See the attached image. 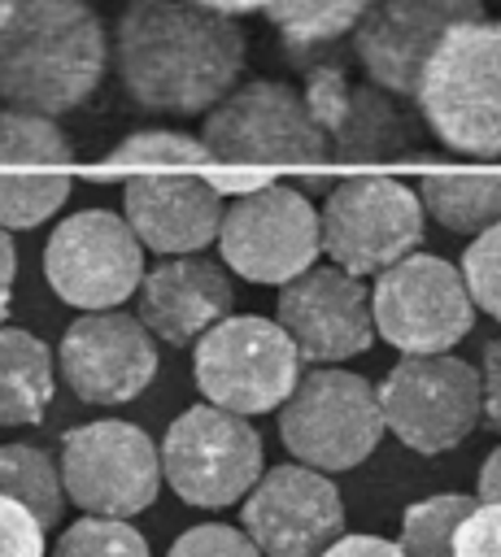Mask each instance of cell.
I'll return each instance as SVG.
<instances>
[{
  "label": "cell",
  "instance_id": "9a60e30c",
  "mask_svg": "<svg viewBox=\"0 0 501 557\" xmlns=\"http://www.w3.org/2000/svg\"><path fill=\"white\" fill-rule=\"evenodd\" d=\"M274 322L292 335L301 361L309 366H340L370 348L375 318H370V287L362 274L344 265H305L288 283H279Z\"/></svg>",
  "mask_w": 501,
  "mask_h": 557
},
{
  "label": "cell",
  "instance_id": "8d00e7d4",
  "mask_svg": "<svg viewBox=\"0 0 501 557\" xmlns=\"http://www.w3.org/2000/svg\"><path fill=\"white\" fill-rule=\"evenodd\" d=\"M292 187L305 191V196H327L335 187V174H327V170H296V183Z\"/></svg>",
  "mask_w": 501,
  "mask_h": 557
},
{
  "label": "cell",
  "instance_id": "cb8c5ba5",
  "mask_svg": "<svg viewBox=\"0 0 501 557\" xmlns=\"http://www.w3.org/2000/svg\"><path fill=\"white\" fill-rule=\"evenodd\" d=\"M414 191L444 231L479 235L501 222V170H423Z\"/></svg>",
  "mask_w": 501,
  "mask_h": 557
},
{
  "label": "cell",
  "instance_id": "f35d334b",
  "mask_svg": "<svg viewBox=\"0 0 501 557\" xmlns=\"http://www.w3.org/2000/svg\"><path fill=\"white\" fill-rule=\"evenodd\" d=\"M205 9H218V13H231V17H248V13H261L270 0H196Z\"/></svg>",
  "mask_w": 501,
  "mask_h": 557
},
{
  "label": "cell",
  "instance_id": "277c9868",
  "mask_svg": "<svg viewBox=\"0 0 501 557\" xmlns=\"http://www.w3.org/2000/svg\"><path fill=\"white\" fill-rule=\"evenodd\" d=\"M279 440L296 461L322 474L362 466L383 440L375 383L340 366L301 370L296 387L279 405Z\"/></svg>",
  "mask_w": 501,
  "mask_h": 557
},
{
  "label": "cell",
  "instance_id": "e0dca14e",
  "mask_svg": "<svg viewBox=\"0 0 501 557\" xmlns=\"http://www.w3.org/2000/svg\"><path fill=\"white\" fill-rule=\"evenodd\" d=\"M57 374L87 405H126L157 379V339L118 309H87L57 344Z\"/></svg>",
  "mask_w": 501,
  "mask_h": 557
},
{
  "label": "cell",
  "instance_id": "4dcf8cb0",
  "mask_svg": "<svg viewBox=\"0 0 501 557\" xmlns=\"http://www.w3.org/2000/svg\"><path fill=\"white\" fill-rule=\"evenodd\" d=\"M0 557H48V527L9 496H0Z\"/></svg>",
  "mask_w": 501,
  "mask_h": 557
},
{
  "label": "cell",
  "instance_id": "7402d4cb",
  "mask_svg": "<svg viewBox=\"0 0 501 557\" xmlns=\"http://www.w3.org/2000/svg\"><path fill=\"white\" fill-rule=\"evenodd\" d=\"M57 392V352L22 326L0 322V426H39Z\"/></svg>",
  "mask_w": 501,
  "mask_h": 557
},
{
  "label": "cell",
  "instance_id": "2e32d148",
  "mask_svg": "<svg viewBox=\"0 0 501 557\" xmlns=\"http://www.w3.org/2000/svg\"><path fill=\"white\" fill-rule=\"evenodd\" d=\"M475 17H488L484 0H370L349 35V52L366 70V83L396 100H414L440 35Z\"/></svg>",
  "mask_w": 501,
  "mask_h": 557
},
{
  "label": "cell",
  "instance_id": "4fadbf2b",
  "mask_svg": "<svg viewBox=\"0 0 501 557\" xmlns=\"http://www.w3.org/2000/svg\"><path fill=\"white\" fill-rule=\"evenodd\" d=\"M144 244L113 209H78L61 218L44 244V274L57 300L74 309H118L144 278Z\"/></svg>",
  "mask_w": 501,
  "mask_h": 557
},
{
  "label": "cell",
  "instance_id": "44dd1931",
  "mask_svg": "<svg viewBox=\"0 0 501 557\" xmlns=\"http://www.w3.org/2000/svg\"><path fill=\"white\" fill-rule=\"evenodd\" d=\"M327 157L335 161H388L414 152V126L401 113L396 96L379 91L375 83H349L344 104L322 126Z\"/></svg>",
  "mask_w": 501,
  "mask_h": 557
},
{
  "label": "cell",
  "instance_id": "d6986e66",
  "mask_svg": "<svg viewBox=\"0 0 501 557\" xmlns=\"http://www.w3.org/2000/svg\"><path fill=\"white\" fill-rule=\"evenodd\" d=\"M122 218L161 257L200 252L218 239L222 196L200 170H135L122 178Z\"/></svg>",
  "mask_w": 501,
  "mask_h": 557
},
{
  "label": "cell",
  "instance_id": "9c48e42d",
  "mask_svg": "<svg viewBox=\"0 0 501 557\" xmlns=\"http://www.w3.org/2000/svg\"><path fill=\"white\" fill-rule=\"evenodd\" d=\"M375 396L383 431L423 457L457 448L479 426V370L453 352H401Z\"/></svg>",
  "mask_w": 501,
  "mask_h": 557
},
{
  "label": "cell",
  "instance_id": "60d3db41",
  "mask_svg": "<svg viewBox=\"0 0 501 557\" xmlns=\"http://www.w3.org/2000/svg\"><path fill=\"white\" fill-rule=\"evenodd\" d=\"M0 9H4V0H0Z\"/></svg>",
  "mask_w": 501,
  "mask_h": 557
},
{
  "label": "cell",
  "instance_id": "ac0fdd59",
  "mask_svg": "<svg viewBox=\"0 0 501 557\" xmlns=\"http://www.w3.org/2000/svg\"><path fill=\"white\" fill-rule=\"evenodd\" d=\"M74 148L57 117L0 104V226L30 231L48 222L74 187Z\"/></svg>",
  "mask_w": 501,
  "mask_h": 557
},
{
  "label": "cell",
  "instance_id": "603a6c76",
  "mask_svg": "<svg viewBox=\"0 0 501 557\" xmlns=\"http://www.w3.org/2000/svg\"><path fill=\"white\" fill-rule=\"evenodd\" d=\"M366 4L370 0H270L261 17L279 35L288 61L309 70L318 61H335V48L353 35Z\"/></svg>",
  "mask_w": 501,
  "mask_h": 557
},
{
  "label": "cell",
  "instance_id": "5b68a950",
  "mask_svg": "<svg viewBox=\"0 0 501 557\" xmlns=\"http://www.w3.org/2000/svg\"><path fill=\"white\" fill-rule=\"evenodd\" d=\"M200 144L209 148L213 165H314L327 161V135L309 117V104L296 87L274 78L235 83L213 109H205Z\"/></svg>",
  "mask_w": 501,
  "mask_h": 557
},
{
  "label": "cell",
  "instance_id": "ba28073f",
  "mask_svg": "<svg viewBox=\"0 0 501 557\" xmlns=\"http://www.w3.org/2000/svg\"><path fill=\"white\" fill-rule=\"evenodd\" d=\"M161 453V483L196 509H227L248 496L257 474L266 470L261 435L244 413L222 405H192L183 409L157 444Z\"/></svg>",
  "mask_w": 501,
  "mask_h": 557
},
{
  "label": "cell",
  "instance_id": "5bb4252c",
  "mask_svg": "<svg viewBox=\"0 0 501 557\" xmlns=\"http://www.w3.org/2000/svg\"><path fill=\"white\" fill-rule=\"evenodd\" d=\"M240 527L261 557H318L344 535V500L322 470L283 461L257 474L240 500Z\"/></svg>",
  "mask_w": 501,
  "mask_h": 557
},
{
  "label": "cell",
  "instance_id": "836d02e7",
  "mask_svg": "<svg viewBox=\"0 0 501 557\" xmlns=\"http://www.w3.org/2000/svg\"><path fill=\"white\" fill-rule=\"evenodd\" d=\"M200 174L218 196H248V191L274 183V170H257V165H205Z\"/></svg>",
  "mask_w": 501,
  "mask_h": 557
},
{
  "label": "cell",
  "instance_id": "e575fe53",
  "mask_svg": "<svg viewBox=\"0 0 501 557\" xmlns=\"http://www.w3.org/2000/svg\"><path fill=\"white\" fill-rule=\"evenodd\" d=\"M318 557H405L396 540H383V535H335Z\"/></svg>",
  "mask_w": 501,
  "mask_h": 557
},
{
  "label": "cell",
  "instance_id": "8992f818",
  "mask_svg": "<svg viewBox=\"0 0 501 557\" xmlns=\"http://www.w3.org/2000/svg\"><path fill=\"white\" fill-rule=\"evenodd\" d=\"M292 335L261 313H227L192 344V379L209 405L231 413H270L301 379Z\"/></svg>",
  "mask_w": 501,
  "mask_h": 557
},
{
  "label": "cell",
  "instance_id": "74e56055",
  "mask_svg": "<svg viewBox=\"0 0 501 557\" xmlns=\"http://www.w3.org/2000/svg\"><path fill=\"white\" fill-rule=\"evenodd\" d=\"M13 274H17V248H13L9 226H0V292L13 287Z\"/></svg>",
  "mask_w": 501,
  "mask_h": 557
},
{
  "label": "cell",
  "instance_id": "6da1fadb",
  "mask_svg": "<svg viewBox=\"0 0 501 557\" xmlns=\"http://www.w3.org/2000/svg\"><path fill=\"white\" fill-rule=\"evenodd\" d=\"M244 61L240 17L196 0H126L109 35V65L126 100L166 117H205L240 83Z\"/></svg>",
  "mask_w": 501,
  "mask_h": 557
},
{
  "label": "cell",
  "instance_id": "7c38bea8",
  "mask_svg": "<svg viewBox=\"0 0 501 557\" xmlns=\"http://www.w3.org/2000/svg\"><path fill=\"white\" fill-rule=\"evenodd\" d=\"M375 335L396 352H449L475 326V305L457 265L431 252H405L370 283Z\"/></svg>",
  "mask_w": 501,
  "mask_h": 557
},
{
  "label": "cell",
  "instance_id": "30bf717a",
  "mask_svg": "<svg viewBox=\"0 0 501 557\" xmlns=\"http://www.w3.org/2000/svg\"><path fill=\"white\" fill-rule=\"evenodd\" d=\"M61 487L83 513L135 518L161 492L157 440L122 418H96L61 435Z\"/></svg>",
  "mask_w": 501,
  "mask_h": 557
},
{
  "label": "cell",
  "instance_id": "484cf974",
  "mask_svg": "<svg viewBox=\"0 0 501 557\" xmlns=\"http://www.w3.org/2000/svg\"><path fill=\"white\" fill-rule=\"evenodd\" d=\"M0 496L26 505L44 527H57L65 513L61 470L39 444H0Z\"/></svg>",
  "mask_w": 501,
  "mask_h": 557
},
{
  "label": "cell",
  "instance_id": "ab89813d",
  "mask_svg": "<svg viewBox=\"0 0 501 557\" xmlns=\"http://www.w3.org/2000/svg\"><path fill=\"white\" fill-rule=\"evenodd\" d=\"M9 318V292H0V322Z\"/></svg>",
  "mask_w": 501,
  "mask_h": 557
},
{
  "label": "cell",
  "instance_id": "f1b7e54d",
  "mask_svg": "<svg viewBox=\"0 0 501 557\" xmlns=\"http://www.w3.org/2000/svg\"><path fill=\"white\" fill-rule=\"evenodd\" d=\"M457 274H462V283H466L471 305L501 322V222L488 226V231H479V235L466 244Z\"/></svg>",
  "mask_w": 501,
  "mask_h": 557
},
{
  "label": "cell",
  "instance_id": "4316f807",
  "mask_svg": "<svg viewBox=\"0 0 501 557\" xmlns=\"http://www.w3.org/2000/svg\"><path fill=\"white\" fill-rule=\"evenodd\" d=\"M475 509V496L466 492H440L427 500H414L401 518V553L405 557H453V535L457 522Z\"/></svg>",
  "mask_w": 501,
  "mask_h": 557
},
{
  "label": "cell",
  "instance_id": "8fae6325",
  "mask_svg": "<svg viewBox=\"0 0 501 557\" xmlns=\"http://www.w3.org/2000/svg\"><path fill=\"white\" fill-rule=\"evenodd\" d=\"M222 265L248 283L279 287L322 257L318 209L292 183H266L248 196H231L218 222Z\"/></svg>",
  "mask_w": 501,
  "mask_h": 557
},
{
  "label": "cell",
  "instance_id": "ffe728a7",
  "mask_svg": "<svg viewBox=\"0 0 501 557\" xmlns=\"http://www.w3.org/2000/svg\"><path fill=\"white\" fill-rule=\"evenodd\" d=\"M235 305V287L222 261L200 252H174L144 270L135 287V318L152 339L170 348H192L213 322H222Z\"/></svg>",
  "mask_w": 501,
  "mask_h": 557
},
{
  "label": "cell",
  "instance_id": "d4e9b609",
  "mask_svg": "<svg viewBox=\"0 0 501 557\" xmlns=\"http://www.w3.org/2000/svg\"><path fill=\"white\" fill-rule=\"evenodd\" d=\"M213 165L209 148L200 144V135H183L170 126H152V131H135L126 135L96 170V183H122L135 170H205Z\"/></svg>",
  "mask_w": 501,
  "mask_h": 557
},
{
  "label": "cell",
  "instance_id": "3957f363",
  "mask_svg": "<svg viewBox=\"0 0 501 557\" xmlns=\"http://www.w3.org/2000/svg\"><path fill=\"white\" fill-rule=\"evenodd\" d=\"M414 104L449 152L501 157V22L449 26L418 74Z\"/></svg>",
  "mask_w": 501,
  "mask_h": 557
},
{
  "label": "cell",
  "instance_id": "83f0119b",
  "mask_svg": "<svg viewBox=\"0 0 501 557\" xmlns=\"http://www.w3.org/2000/svg\"><path fill=\"white\" fill-rule=\"evenodd\" d=\"M48 557H152V553L148 540L131 527V518L83 513L52 540Z\"/></svg>",
  "mask_w": 501,
  "mask_h": 557
},
{
  "label": "cell",
  "instance_id": "d6a6232c",
  "mask_svg": "<svg viewBox=\"0 0 501 557\" xmlns=\"http://www.w3.org/2000/svg\"><path fill=\"white\" fill-rule=\"evenodd\" d=\"M479 418L501 435V339H488L479 352Z\"/></svg>",
  "mask_w": 501,
  "mask_h": 557
},
{
  "label": "cell",
  "instance_id": "d590c367",
  "mask_svg": "<svg viewBox=\"0 0 501 557\" xmlns=\"http://www.w3.org/2000/svg\"><path fill=\"white\" fill-rule=\"evenodd\" d=\"M475 500H497L501 505V444L484 457V466L475 474Z\"/></svg>",
  "mask_w": 501,
  "mask_h": 557
},
{
  "label": "cell",
  "instance_id": "52a82bcc",
  "mask_svg": "<svg viewBox=\"0 0 501 557\" xmlns=\"http://www.w3.org/2000/svg\"><path fill=\"white\" fill-rule=\"evenodd\" d=\"M318 235L327 261L366 278L423 244L427 213L418 191L392 174H344L322 196Z\"/></svg>",
  "mask_w": 501,
  "mask_h": 557
},
{
  "label": "cell",
  "instance_id": "7a4b0ae2",
  "mask_svg": "<svg viewBox=\"0 0 501 557\" xmlns=\"http://www.w3.org/2000/svg\"><path fill=\"white\" fill-rule=\"evenodd\" d=\"M109 74V30L87 0H4L0 9V104L65 117Z\"/></svg>",
  "mask_w": 501,
  "mask_h": 557
},
{
  "label": "cell",
  "instance_id": "f546056e",
  "mask_svg": "<svg viewBox=\"0 0 501 557\" xmlns=\"http://www.w3.org/2000/svg\"><path fill=\"white\" fill-rule=\"evenodd\" d=\"M166 557H261L257 544L244 535V527H227V522H200L187 527Z\"/></svg>",
  "mask_w": 501,
  "mask_h": 557
},
{
  "label": "cell",
  "instance_id": "1f68e13d",
  "mask_svg": "<svg viewBox=\"0 0 501 557\" xmlns=\"http://www.w3.org/2000/svg\"><path fill=\"white\" fill-rule=\"evenodd\" d=\"M453 557H501V505L475 500V509L457 522Z\"/></svg>",
  "mask_w": 501,
  "mask_h": 557
}]
</instances>
